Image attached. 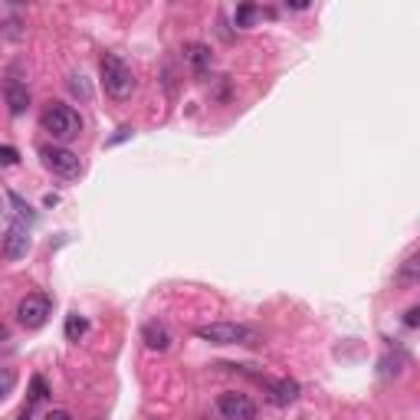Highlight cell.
<instances>
[{
  "mask_svg": "<svg viewBox=\"0 0 420 420\" xmlns=\"http://www.w3.org/2000/svg\"><path fill=\"white\" fill-rule=\"evenodd\" d=\"M17 161H20L17 148H10V145H0V164H3V168H13Z\"/></svg>",
  "mask_w": 420,
  "mask_h": 420,
  "instance_id": "17",
  "label": "cell"
},
{
  "mask_svg": "<svg viewBox=\"0 0 420 420\" xmlns=\"http://www.w3.org/2000/svg\"><path fill=\"white\" fill-rule=\"evenodd\" d=\"M50 315H53V302H50V296H43V292H30V296H24L20 306H17V322H20L24 329H43Z\"/></svg>",
  "mask_w": 420,
  "mask_h": 420,
  "instance_id": "4",
  "label": "cell"
},
{
  "mask_svg": "<svg viewBox=\"0 0 420 420\" xmlns=\"http://www.w3.org/2000/svg\"><path fill=\"white\" fill-rule=\"evenodd\" d=\"M404 322H408L410 329H417V325H420V309H417V306H414V309H408V315H404Z\"/></svg>",
  "mask_w": 420,
  "mask_h": 420,
  "instance_id": "18",
  "label": "cell"
},
{
  "mask_svg": "<svg viewBox=\"0 0 420 420\" xmlns=\"http://www.w3.org/2000/svg\"><path fill=\"white\" fill-rule=\"evenodd\" d=\"M270 401L276 404V408H289V404H296V401H299V381L283 378V381L270 384Z\"/></svg>",
  "mask_w": 420,
  "mask_h": 420,
  "instance_id": "9",
  "label": "cell"
},
{
  "mask_svg": "<svg viewBox=\"0 0 420 420\" xmlns=\"http://www.w3.org/2000/svg\"><path fill=\"white\" fill-rule=\"evenodd\" d=\"M43 132H50L56 141H69L82 132V119H79V112L73 105H66V102H53L46 105L43 112Z\"/></svg>",
  "mask_w": 420,
  "mask_h": 420,
  "instance_id": "2",
  "label": "cell"
},
{
  "mask_svg": "<svg viewBox=\"0 0 420 420\" xmlns=\"http://www.w3.org/2000/svg\"><path fill=\"white\" fill-rule=\"evenodd\" d=\"M40 155H43V164H46L56 177L73 181V177L82 174V161H79V155L69 151V148H62V145H50V148H43Z\"/></svg>",
  "mask_w": 420,
  "mask_h": 420,
  "instance_id": "5",
  "label": "cell"
},
{
  "mask_svg": "<svg viewBox=\"0 0 420 420\" xmlns=\"http://www.w3.org/2000/svg\"><path fill=\"white\" fill-rule=\"evenodd\" d=\"M3 99H7L10 115H24V112L30 109V89H26V82H20V79H7Z\"/></svg>",
  "mask_w": 420,
  "mask_h": 420,
  "instance_id": "8",
  "label": "cell"
},
{
  "mask_svg": "<svg viewBox=\"0 0 420 420\" xmlns=\"http://www.w3.org/2000/svg\"><path fill=\"white\" fill-rule=\"evenodd\" d=\"M17 387V371L13 368H0V401H7Z\"/></svg>",
  "mask_w": 420,
  "mask_h": 420,
  "instance_id": "14",
  "label": "cell"
},
{
  "mask_svg": "<svg viewBox=\"0 0 420 420\" xmlns=\"http://www.w3.org/2000/svg\"><path fill=\"white\" fill-rule=\"evenodd\" d=\"M141 338H145V345H148L151 351H168V348H171V332H168V325H161V322H148L145 332H141Z\"/></svg>",
  "mask_w": 420,
  "mask_h": 420,
  "instance_id": "10",
  "label": "cell"
},
{
  "mask_svg": "<svg viewBox=\"0 0 420 420\" xmlns=\"http://www.w3.org/2000/svg\"><path fill=\"white\" fill-rule=\"evenodd\" d=\"M69 89H73V92H79L82 99H86V96H89V89H86V82H82V79H79V82H76V79H73V82H69Z\"/></svg>",
  "mask_w": 420,
  "mask_h": 420,
  "instance_id": "20",
  "label": "cell"
},
{
  "mask_svg": "<svg viewBox=\"0 0 420 420\" xmlns=\"http://www.w3.org/2000/svg\"><path fill=\"white\" fill-rule=\"evenodd\" d=\"M417 270H420L417 256H408V263H404L401 272H397V279H404V283H417Z\"/></svg>",
  "mask_w": 420,
  "mask_h": 420,
  "instance_id": "16",
  "label": "cell"
},
{
  "mask_svg": "<svg viewBox=\"0 0 420 420\" xmlns=\"http://www.w3.org/2000/svg\"><path fill=\"white\" fill-rule=\"evenodd\" d=\"M217 410H220L223 420H253L256 417V404L247 394H240V391H223L217 397Z\"/></svg>",
  "mask_w": 420,
  "mask_h": 420,
  "instance_id": "6",
  "label": "cell"
},
{
  "mask_svg": "<svg viewBox=\"0 0 420 420\" xmlns=\"http://www.w3.org/2000/svg\"><path fill=\"white\" fill-rule=\"evenodd\" d=\"M256 7L253 3H243V7H236V13H234V20H236V26H253V20H256Z\"/></svg>",
  "mask_w": 420,
  "mask_h": 420,
  "instance_id": "15",
  "label": "cell"
},
{
  "mask_svg": "<svg viewBox=\"0 0 420 420\" xmlns=\"http://www.w3.org/2000/svg\"><path fill=\"white\" fill-rule=\"evenodd\" d=\"M102 89L109 92L112 99L125 102L132 92H135V76H132V66L122 60V56H115V53H105L102 56Z\"/></svg>",
  "mask_w": 420,
  "mask_h": 420,
  "instance_id": "1",
  "label": "cell"
},
{
  "mask_svg": "<svg viewBox=\"0 0 420 420\" xmlns=\"http://www.w3.org/2000/svg\"><path fill=\"white\" fill-rule=\"evenodd\" d=\"M86 332H89V322L82 319V315H69V319H66V338H69V342H79Z\"/></svg>",
  "mask_w": 420,
  "mask_h": 420,
  "instance_id": "13",
  "label": "cell"
},
{
  "mask_svg": "<svg viewBox=\"0 0 420 420\" xmlns=\"http://www.w3.org/2000/svg\"><path fill=\"white\" fill-rule=\"evenodd\" d=\"M194 335L210 345H253L256 342V332L240 322H210V325H200Z\"/></svg>",
  "mask_w": 420,
  "mask_h": 420,
  "instance_id": "3",
  "label": "cell"
},
{
  "mask_svg": "<svg viewBox=\"0 0 420 420\" xmlns=\"http://www.w3.org/2000/svg\"><path fill=\"white\" fill-rule=\"evenodd\" d=\"M26 250H30L26 223L13 220L10 227H7V234H3V256H7V260H20V256H26Z\"/></svg>",
  "mask_w": 420,
  "mask_h": 420,
  "instance_id": "7",
  "label": "cell"
},
{
  "mask_svg": "<svg viewBox=\"0 0 420 420\" xmlns=\"http://www.w3.org/2000/svg\"><path fill=\"white\" fill-rule=\"evenodd\" d=\"M43 401H46V381H43V378H33V381H30V397H26V404H24V410H20L17 420H30L33 410H37V404H43Z\"/></svg>",
  "mask_w": 420,
  "mask_h": 420,
  "instance_id": "12",
  "label": "cell"
},
{
  "mask_svg": "<svg viewBox=\"0 0 420 420\" xmlns=\"http://www.w3.org/2000/svg\"><path fill=\"white\" fill-rule=\"evenodd\" d=\"M184 60L191 62V69L198 76H204L210 69V62H213V56H210V46L207 43H187L184 46Z\"/></svg>",
  "mask_w": 420,
  "mask_h": 420,
  "instance_id": "11",
  "label": "cell"
},
{
  "mask_svg": "<svg viewBox=\"0 0 420 420\" xmlns=\"http://www.w3.org/2000/svg\"><path fill=\"white\" fill-rule=\"evenodd\" d=\"M43 420H73V414H69V410H50Z\"/></svg>",
  "mask_w": 420,
  "mask_h": 420,
  "instance_id": "19",
  "label": "cell"
}]
</instances>
